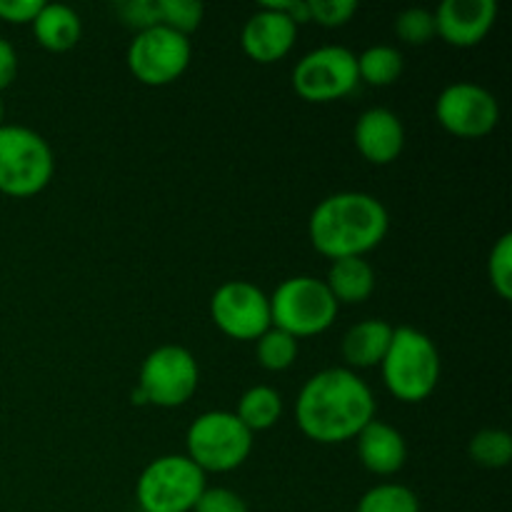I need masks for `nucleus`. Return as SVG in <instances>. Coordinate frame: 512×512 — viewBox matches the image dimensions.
Masks as SVG:
<instances>
[{"instance_id":"obj_1","label":"nucleus","mask_w":512,"mask_h":512,"mask_svg":"<svg viewBox=\"0 0 512 512\" xmlns=\"http://www.w3.org/2000/svg\"><path fill=\"white\" fill-rule=\"evenodd\" d=\"M295 420L300 433L315 443H348L375 420V395L355 370H320L300 388Z\"/></svg>"},{"instance_id":"obj_2","label":"nucleus","mask_w":512,"mask_h":512,"mask_svg":"<svg viewBox=\"0 0 512 512\" xmlns=\"http://www.w3.org/2000/svg\"><path fill=\"white\" fill-rule=\"evenodd\" d=\"M390 228L385 205L375 195L345 190L315 205L308 220L313 248L330 260L363 258L378 248Z\"/></svg>"},{"instance_id":"obj_3","label":"nucleus","mask_w":512,"mask_h":512,"mask_svg":"<svg viewBox=\"0 0 512 512\" xmlns=\"http://www.w3.org/2000/svg\"><path fill=\"white\" fill-rule=\"evenodd\" d=\"M388 393L403 403H423L440 380V353L433 340L410 325L393 328L388 353L380 363Z\"/></svg>"},{"instance_id":"obj_4","label":"nucleus","mask_w":512,"mask_h":512,"mask_svg":"<svg viewBox=\"0 0 512 512\" xmlns=\"http://www.w3.org/2000/svg\"><path fill=\"white\" fill-rule=\"evenodd\" d=\"M55 155L48 140L25 125H0V193L33 198L53 180Z\"/></svg>"},{"instance_id":"obj_5","label":"nucleus","mask_w":512,"mask_h":512,"mask_svg":"<svg viewBox=\"0 0 512 512\" xmlns=\"http://www.w3.org/2000/svg\"><path fill=\"white\" fill-rule=\"evenodd\" d=\"M338 308L325 280L295 275L275 288L270 298V320L273 328L285 330L295 340L310 338L325 333L335 323Z\"/></svg>"},{"instance_id":"obj_6","label":"nucleus","mask_w":512,"mask_h":512,"mask_svg":"<svg viewBox=\"0 0 512 512\" xmlns=\"http://www.w3.org/2000/svg\"><path fill=\"white\" fill-rule=\"evenodd\" d=\"M188 458L203 473H230L253 453V433L228 410L198 415L185 435Z\"/></svg>"},{"instance_id":"obj_7","label":"nucleus","mask_w":512,"mask_h":512,"mask_svg":"<svg viewBox=\"0 0 512 512\" xmlns=\"http://www.w3.org/2000/svg\"><path fill=\"white\" fill-rule=\"evenodd\" d=\"M205 488V473L188 455H163L140 473L135 500L143 512H193Z\"/></svg>"},{"instance_id":"obj_8","label":"nucleus","mask_w":512,"mask_h":512,"mask_svg":"<svg viewBox=\"0 0 512 512\" xmlns=\"http://www.w3.org/2000/svg\"><path fill=\"white\" fill-rule=\"evenodd\" d=\"M200 383V368L195 355L183 345H160L145 355L138 375V393L145 405L180 408L193 398Z\"/></svg>"},{"instance_id":"obj_9","label":"nucleus","mask_w":512,"mask_h":512,"mask_svg":"<svg viewBox=\"0 0 512 512\" xmlns=\"http://www.w3.org/2000/svg\"><path fill=\"white\" fill-rule=\"evenodd\" d=\"M358 55L343 45L310 50L293 68V88L308 103H333L358 85Z\"/></svg>"},{"instance_id":"obj_10","label":"nucleus","mask_w":512,"mask_h":512,"mask_svg":"<svg viewBox=\"0 0 512 512\" xmlns=\"http://www.w3.org/2000/svg\"><path fill=\"white\" fill-rule=\"evenodd\" d=\"M193 58V45L188 35H180L165 25H153L128 45V68L143 85H170L188 70Z\"/></svg>"},{"instance_id":"obj_11","label":"nucleus","mask_w":512,"mask_h":512,"mask_svg":"<svg viewBox=\"0 0 512 512\" xmlns=\"http://www.w3.org/2000/svg\"><path fill=\"white\" fill-rule=\"evenodd\" d=\"M215 328L233 340H258L273 325L270 298L248 280H228L210 298Z\"/></svg>"},{"instance_id":"obj_12","label":"nucleus","mask_w":512,"mask_h":512,"mask_svg":"<svg viewBox=\"0 0 512 512\" xmlns=\"http://www.w3.org/2000/svg\"><path fill=\"white\" fill-rule=\"evenodd\" d=\"M435 118L458 138H483L500 123V105L478 83H450L435 100Z\"/></svg>"},{"instance_id":"obj_13","label":"nucleus","mask_w":512,"mask_h":512,"mask_svg":"<svg viewBox=\"0 0 512 512\" xmlns=\"http://www.w3.org/2000/svg\"><path fill=\"white\" fill-rule=\"evenodd\" d=\"M435 35L455 48H473L493 30L495 0H443L435 10Z\"/></svg>"},{"instance_id":"obj_14","label":"nucleus","mask_w":512,"mask_h":512,"mask_svg":"<svg viewBox=\"0 0 512 512\" xmlns=\"http://www.w3.org/2000/svg\"><path fill=\"white\" fill-rule=\"evenodd\" d=\"M295 38H298V25L293 20L260 5L258 13L245 20L240 45H243V53L250 60L260 65H270L283 60L293 50Z\"/></svg>"},{"instance_id":"obj_15","label":"nucleus","mask_w":512,"mask_h":512,"mask_svg":"<svg viewBox=\"0 0 512 512\" xmlns=\"http://www.w3.org/2000/svg\"><path fill=\"white\" fill-rule=\"evenodd\" d=\"M353 143L368 163L390 165L403 153L405 128L393 110L370 108L355 120Z\"/></svg>"},{"instance_id":"obj_16","label":"nucleus","mask_w":512,"mask_h":512,"mask_svg":"<svg viewBox=\"0 0 512 512\" xmlns=\"http://www.w3.org/2000/svg\"><path fill=\"white\" fill-rule=\"evenodd\" d=\"M358 458L363 468L373 475H395L408 460V445L400 430L383 420H370L358 435Z\"/></svg>"},{"instance_id":"obj_17","label":"nucleus","mask_w":512,"mask_h":512,"mask_svg":"<svg viewBox=\"0 0 512 512\" xmlns=\"http://www.w3.org/2000/svg\"><path fill=\"white\" fill-rule=\"evenodd\" d=\"M390 338H393V325L388 320L370 318L355 323L348 333L343 335V360L353 368H375L383 363L388 353Z\"/></svg>"},{"instance_id":"obj_18","label":"nucleus","mask_w":512,"mask_h":512,"mask_svg":"<svg viewBox=\"0 0 512 512\" xmlns=\"http://www.w3.org/2000/svg\"><path fill=\"white\" fill-rule=\"evenodd\" d=\"M35 40L50 53H65L75 48L83 35V23L73 8L63 3H43L33 23Z\"/></svg>"},{"instance_id":"obj_19","label":"nucleus","mask_w":512,"mask_h":512,"mask_svg":"<svg viewBox=\"0 0 512 512\" xmlns=\"http://www.w3.org/2000/svg\"><path fill=\"white\" fill-rule=\"evenodd\" d=\"M325 285L338 305L365 303L375 290V270L365 258L333 260Z\"/></svg>"},{"instance_id":"obj_20","label":"nucleus","mask_w":512,"mask_h":512,"mask_svg":"<svg viewBox=\"0 0 512 512\" xmlns=\"http://www.w3.org/2000/svg\"><path fill=\"white\" fill-rule=\"evenodd\" d=\"M240 423L250 430V433H258V430L273 428L275 423L283 415V398L275 388L270 385H253V388L245 390L238 400V410H235Z\"/></svg>"},{"instance_id":"obj_21","label":"nucleus","mask_w":512,"mask_h":512,"mask_svg":"<svg viewBox=\"0 0 512 512\" xmlns=\"http://www.w3.org/2000/svg\"><path fill=\"white\" fill-rule=\"evenodd\" d=\"M403 68V53L393 45H370L358 55V80L373 88L393 85L403 75Z\"/></svg>"},{"instance_id":"obj_22","label":"nucleus","mask_w":512,"mask_h":512,"mask_svg":"<svg viewBox=\"0 0 512 512\" xmlns=\"http://www.w3.org/2000/svg\"><path fill=\"white\" fill-rule=\"evenodd\" d=\"M255 355H258V363L263 365L270 373H280V370H288L290 365L298 358V340L293 335H288L285 330H278L270 325L258 340H255Z\"/></svg>"},{"instance_id":"obj_23","label":"nucleus","mask_w":512,"mask_h":512,"mask_svg":"<svg viewBox=\"0 0 512 512\" xmlns=\"http://www.w3.org/2000/svg\"><path fill=\"white\" fill-rule=\"evenodd\" d=\"M355 512H420V500L405 485L380 483L358 500Z\"/></svg>"},{"instance_id":"obj_24","label":"nucleus","mask_w":512,"mask_h":512,"mask_svg":"<svg viewBox=\"0 0 512 512\" xmlns=\"http://www.w3.org/2000/svg\"><path fill=\"white\" fill-rule=\"evenodd\" d=\"M470 458L475 465L488 470H500L512 460V438L510 433L498 428L480 430L478 435H473L468 448Z\"/></svg>"},{"instance_id":"obj_25","label":"nucleus","mask_w":512,"mask_h":512,"mask_svg":"<svg viewBox=\"0 0 512 512\" xmlns=\"http://www.w3.org/2000/svg\"><path fill=\"white\" fill-rule=\"evenodd\" d=\"M158 25L175 30L180 35H190L203 23L205 8L198 0H155Z\"/></svg>"},{"instance_id":"obj_26","label":"nucleus","mask_w":512,"mask_h":512,"mask_svg":"<svg viewBox=\"0 0 512 512\" xmlns=\"http://www.w3.org/2000/svg\"><path fill=\"white\" fill-rule=\"evenodd\" d=\"M488 280L503 300L512 298V235H500L488 258Z\"/></svg>"},{"instance_id":"obj_27","label":"nucleus","mask_w":512,"mask_h":512,"mask_svg":"<svg viewBox=\"0 0 512 512\" xmlns=\"http://www.w3.org/2000/svg\"><path fill=\"white\" fill-rule=\"evenodd\" d=\"M395 35L405 45H425L435 35V15L425 8H405L395 18Z\"/></svg>"},{"instance_id":"obj_28","label":"nucleus","mask_w":512,"mask_h":512,"mask_svg":"<svg viewBox=\"0 0 512 512\" xmlns=\"http://www.w3.org/2000/svg\"><path fill=\"white\" fill-rule=\"evenodd\" d=\"M358 10V3L353 0H308L310 23H318L323 28H340L350 23Z\"/></svg>"},{"instance_id":"obj_29","label":"nucleus","mask_w":512,"mask_h":512,"mask_svg":"<svg viewBox=\"0 0 512 512\" xmlns=\"http://www.w3.org/2000/svg\"><path fill=\"white\" fill-rule=\"evenodd\" d=\"M193 512H250L248 503L235 490L205 488Z\"/></svg>"},{"instance_id":"obj_30","label":"nucleus","mask_w":512,"mask_h":512,"mask_svg":"<svg viewBox=\"0 0 512 512\" xmlns=\"http://www.w3.org/2000/svg\"><path fill=\"white\" fill-rule=\"evenodd\" d=\"M118 13H120V20H123L125 25H130V28H138V33L140 30L158 25V10H155L153 0H133V3H123L118 8Z\"/></svg>"},{"instance_id":"obj_31","label":"nucleus","mask_w":512,"mask_h":512,"mask_svg":"<svg viewBox=\"0 0 512 512\" xmlns=\"http://www.w3.org/2000/svg\"><path fill=\"white\" fill-rule=\"evenodd\" d=\"M43 8V0H0V20L10 25L33 23Z\"/></svg>"},{"instance_id":"obj_32","label":"nucleus","mask_w":512,"mask_h":512,"mask_svg":"<svg viewBox=\"0 0 512 512\" xmlns=\"http://www.w3.org/2000/svg\"><path fill=\"white\" fill-rule=\"evenodd\" d=\"M15 75H18V53L10 40L0 38V90L10 88Z\"/></svg>"},{"instance_id":"obj_33","label":"nucleus","mask_w":512,"mask_h":512,"mask_svg":"<svg viewBox=\"0 0 512 512\" xmlns=\"http://www.w3.org/2000/svg\"><path fill=\"white\" fill-rule=\"evenodd\" d=\"M268 10H275V13H283L285 18L293 20L295 25L310 23L308 13V0H275V3H263Z\"/></svg>"},{"instance_id":"obj_34","label":"nucleus","mask_w":512,"mask_h":512,"mask_svg":"<svg viewBox=\"0 0 512 512\" xmlns=\"http://www.w3.org/2000/svg\"><path fill=\"white\" fill-rule=\"evenodd\" d=\"M3 115H5V108H3V100H0V125H3Z\"/></svg>"},{"instance_id":"obj_35","label":"nucleus","mask_w":512,"mask_h":512,"mask_svg":"<svg viewBox=\"0 0 512 512\" xmlns=\"http://www.w3.org/2000/svg\"><path fill=\"white\" fill-rule=\"evenodd\" d=\"M138 512H143V510H138Z\"/></svg>"}]
</instances>
